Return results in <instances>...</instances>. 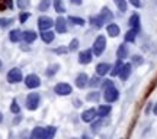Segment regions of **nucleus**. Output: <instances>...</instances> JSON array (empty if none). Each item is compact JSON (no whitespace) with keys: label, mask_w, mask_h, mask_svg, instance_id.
<instances>
[{"label":"nucleus","mask_w":157,"mask_h":139,"mask_svg":"<svg viewBox=\"0 0 157 139\" xmlns=\"http://www.w3.org/2000/svg\"><path fill=\"white\" fill-rule=\"evenodd\" d=\"M101 126H102V120H96V122L93 120V122H92V132L96 134V132L101 129Z\"/></svg>","instance_id":"obj_39"},{"label":"nucleus","mask_w":157,"mask_h":139,"mask_svg":"<svg viewBox=\"0 0 157 139\" xmlns=\"http://www.w3.org/2000/svg\"><path fill=\"white\" fill-rule=\"evenodd\" d=\"M113 3L117 5V7H118V10L119 12H127V7H128L127 0H113Z\"/></svg>","instance_id":"obj_29"},{"label":"nucleus","mask_w":157,"mask_h":139,"mask_svg":"<svg viewBox=\"0 0 157 139\" xmlns=\"http://www.w3.org/2000/svg\"><path fill=\"white\" fill-rule=\"evenodd\" d=\"M103 99H105L106 103H115V101L119 99V91H118V89L115 86H112V87H109V89L103 90Z\"/></svg>","instance_id":"obj_5"},{"label":"nucleus","mask_w":157,"mask_h":139,"mask_svg":"<svg viewBox=\"0 0 157 139\" xmlns=\"http://www.w3.org/2000/svg\"><path fill=\"white\" fill-rule=\"evenodd\" d=\"M128 25H129V28L132 29V31H135L137 34L140 32V29H141V20H140V16H138V13H132V15L129 16Z\"/></svg>","instance_id":"obj_11"},{"label":"nucleus","mask_w":157,"mask_h":139,"mask_svg":"<svg viewBox=\"0 0 157 139\" xmlns=\"http://www.w3.org/2000/svg\"><path fill=\"white\" fill-rule=\"evenodd\" d=\"M106 49V38L103 35H99L98 38L95 39V42L92 45V51H93V55L101 57Z\"/></svg>","instance_id":"obj_2"},{"label":"nucleus","mask_w":157,"mask_h":139,"mask_svg":"<svg viewBox=\"0 0 157 139\" xmlns=\"http://www.w3.org/2000/svg\"><path fill=\"white\" fill-rule=\"evenodd\" d=\"M54 26V20L51 19L50 16H45V15H42V16L38 17V28L41 32H44V31H48V29H51Z\"/></svg>","instance_id":"obj_7"},{"label":"nucleus","mask_w":157,"mask_h":139,"mask_svg":"<svg viewBox=\"0 0 157 139\" xmlns=\"http://www.w3.org/2000/svg\"><path fill=\"white\" fill-rule=\"evenodd\" d=\"M6 78H7V81L10 84H17L21 83L23 80V75H22V70H19V68H12V70H9V72H7V75H6Z\"/></svg>","instance_id":"obj_4"},{"label":"nucleus","mask_w":157,"mask_h":139,"mask_svg":"<svg viewBox=\"0 0 157 139\" xmlns=\"http://www.w3.org/2000/svg\"><path fill=\"white\" fill-rule=\"evenodd\" d=\"M16 5L21 10H25V9L29 6V0H16Z\"/></svg>","instance_id":"obj_37"},{"label":"nucleus","mask_w":157,"mask_h":139,"mask_svg":"<svg viewBox=\"0 0 157 139\" xmlns=\"http://www.w3.org/2000/svg\"><path fill=\"white\" fill-rule=\"evenodd\" d=\"M99 99H101V93L99 91H92V93H89L86 96V100L87 101H99Z\"/></svg>","instance_id":"obj_30"},{"label":"nucleus","mask_w":157,"mask_h":139,"mask_svg":"<svg viewBox=\"0 0 157 139\" xmlns=\"http://www.w3.org/2000/svg\"><path fill=\"white\" fill-rule=\"evenodd\" d=\"M10 112H12V113H15V115H19V113H21V106L17 104L16 99H13V100H12V104H10Z\"/></svg>","instance_id":"obj_33"},{"label":"nucleus","mask_w":157,"mask_h":139,"mask_svg":"<svg viewBox=\"0 0 157 139\" xmlns=\"http://www.w3.org/2000/svg\"><path fill=\"white\" fill-rule=\"evenodd\" d=\"M111 65L108 64V62H99L98 65H96V75H99V77H103V75H106L109 74L111 71Z\"/></svg>","instance_id":"obj_15"},{"label":"nucleus","mask_w":157,"mask_h":139,"mask_svg":"<svg viewBox=\"0 0 157 139\" xmlns=\"http://www.w3.org/2000/svg\"><path fill=\"white\" fill-rule=\"evenodd\" d=\"M23 81H25V86L31 90L38 89L39 86H41V78L36 74H28L26 77L23 78Z\"/></svg>","instance_id":"obj_6"},{"label":"nucleus","mask_w":157,"mask_h":139,"mask_svg":"<svg viewBox=\"0 0 157 139\" xmlns=\"http://www.w3.org/2000/svg\"><path fill=\"white\" fill-rule=\"evenodd\" d=\"M52 6H54V10L57 12V13H64L66 12V6H64V0H54V3H52Z\"/></svg>","instance_id":"obj_26"},{"label":"nucleus","mask_w":157,"mask_h":139,"mask_svg":"<svg viewBox=\"0 0 157 139\" xmlns=\"http://www.w3.org/2000/svg\"><path fill=\"white\" fill-rule=\"evenodd\" d=\"M122 65H124L122 60H117V62L113 64V67L111 68L109 74H111L112 77H117V75H119V72H121V68H122Z\"/></svg>","instance_id":"obj_22"},{"label":"nucleus","mask_w":157,"mask_h":139,"mask_svg":"<svg viewBox=\"0 0 157 139\" xmlns=\"http://www.w3.org/2000/svg\"><path fill=\"white\" fill-rule=\"evenodd\" d=\"M92 60H93V51L92 49H83V51L78 52V58H77L78 64L87 65V64L92 62Z\"/></svg>","instance_id":"obj_8"},{"label":"nucleus","mask_w":157,"mask_h":139,"mask_svg":"<svg viewBox=\"0 0 157 139\" xmlns=\"http://www.w3.org/2000/svg\"><path fill=\"white\" fill-rule=\"evenodd\" d=\"M128 54H129V49H128V46L125 45V42L118 46V49H117V58L118 60H122L124 61L125 58H128Z\"/></svg>","instance_id":"obj_16"},{"label":"nucleus","mask_w":157,"mask_h":139,"mask_svg":"<svg viewBox=\"0 0 157 139\" xmlns=\"http://www.w3.org/2000/svg\"><path fill=\"white\" fill-rule=\"evenodd\" d=\"M71 139H77V138H71Z\"/></svg>","instance_id":"obj_48"},{"label":"nucleus","mask_w":157,"mask_h":139,"mask_svg":"<svg viewBox=\"0 0 157 139\" xmlns=\"http://www.w3.org/2000/svg\"><path fill=\"white\" fill-rule=\"evenodd\" d=\"M0 65H2V62H0Z\"/></svg>","instance_id":"obj_49"},{"label":"nucleus","mask_w":157,"mask_h":139,"mask_svg":"<svg viewBox=\"0 0 157 139\" xmlns=\"http://www.w3.org/2000/svg\"><path fill=\"white\" fill-rule=\"evenodd\" d=\"M135 38H137V32H135V31H132V29L127 31V32H125V35H124V41H125V42H129V44L135 42Z\"/></svg>","instance_id":"obj_25"},{"label":"nucleus","mask_w":157,"mask_h":139,"mask_svg":"<svg viewBox=\"0 0 157 139\" xmlns=\"http://www.w3.org/2000/svg\"><path fill=\"white\" fill-rule=\"evenodd\" d=\"M87 86H89V77H87V74H84V72L77 74V77H76V87L77 89H84Z\"/></svg>","instance_id":"obj_14"},{"label":"nucleus","mask_w":157,"mask_h":139,"mask_svg":"<svg viewBox=\"0 0 157 139\" xmlns=\"http://www.w3.org/2000/svg\"><path fill=\"white\" fill-rule=\"evenodd\" d=\"M54 25H56L57 34H66V32H67V20H66L63 16L57 17V20L54 22Z\"/></svg>","instance_id":"obj_12"},{"label":"nucleus","mask_w":157,"mask_h":139,"mask_svg":"<svg viewBox=\"0 0 157 139\" xmlns=\"http://www.w3.org/2000/svg\"><path fill=\"white\" fill-rule=\"evenodd\" d=\"M29 17H31V13H29V12H22V13L19 15V22H21V23H25L29 19Z\"/></svg>","instance_id":"obj_38"},{"label":"nucleus","mask_w":157,"mask_h":139,"mask_svg":"<svg viewBox=\"0 0 157 139\" xmlns=\"http://www.w3.org/2000/svg\"><path fill=\"white\" fill-rule=\"evenodd\" d=\"M41 104V96L38 93H29L26 96V109L31 112H35Z\"/></svg>","instance_id":"obj_3"},{"label":"nucleus","mask_w":157,"mask_h":139,"mask_svg":"<svg viewBox=\"0 0 157 139\" xmlns=\"http://www.w3.org/2000/svg\"><path fill=\"white\" fill-rule=\"evenodd\" d=\"M13 23V17H0V28H9Z\"/></svg>","instance_id":"obj_31"},{"label":"nucleus","mask_w":157,"mask_h":139,"mask_svg":"<svg viewBox=\"0 0 157 139\" xmlns=\"http://www.w3.org/2000/svg\"><path fill=\"white\" fill-rule=\"evenodd\" d=\"M36 38H38V35H36V32H34V31H25V32H22V41L26 42V44L35 42Z\"/></svg>","instance_id":"obj_17"},{"label":"nucleus","mask_w":157,"mask_h":139,"mask_svg":"<svg viewBox=\"0 0 157 139\" xmlns=\"http://www.w3.org/2000/svg\"><path fill=\"white\" fill-rule=\"evenodd\" d=\"M96 117H98V110L93 109V107H90V109H87V110H84L82 113V120L86 123H92Z\"/></svg>","instance_id":"obj_10"},{"label":"nucleus","mask_w":157,"mask_h":139,"mask_svg":"<svg viewBox=\"0 0 157 139\" xmlns=\"http://www.w3.org/2000/svg\"><path fill=\"white\" fill-rule=\"evenodd\" d=\"M42 135H44V128L36 126V128L32 129V132L29 135V139H42Z\"/></svg>","instance_id":"obj_24"},{"label":"nucleus","mask_w":157,"mask_h":139,"mask_svg":"<svg viewBox=\"0 0 157 139\" xmlns=\"http://www.w3.org/2000/svg\"><path fill=\"white\" fill-rule=\"evenodd\" d=\"M106 32H108V35H109L111 38H117L118 35L121 34V28L118 26L117 23H112V22H111L106 26Z\"/></svg>","instance_id":"obj_18"},{"label":"nucleus","mask_w":157,"mask_h":139,"mask_svg":"<svg viewBox=\"0 0 157 139\" xmlns=\"http://www.w3.org/2000/svg\"><path fill=\"white\" fill-rule=\"evenodd\" d=\"M54 52H56V54H58V55H61V54H67V52H68V46H60V48L54 49Z\"/></svg>","instance_id":"obj_41"},{"label":"nucleus","mask_w":157,"mask_h":139,"mask_svg":"<svg viewBox=\"0 0 157 139\" xmlns=\"http://www.w3.org/2000/svg\"><path fill=\"white\" fill-rule=\"evenodd\" d=\"M112 86H113V81H112V80H103V81L101 83V87L103 90L109 89V87H112Z\"/></svg>","instance_id":"obj_40"},{"label":"nucleus","mask_w":157,"mask_h":139,"mask_svg":"<svg viewBox=\"0 0 157 139\" xmlns=\"http://www.w3.org/2000/svg\"><path fill=\"white\" fill-rule=\"evenodd\" d=\"M70 2H71L73 5H76V6H80L82 3H83V0H70Z\"/></svg>","instance_id":"obj_43"},{"label":"nucleus","mask_w":157,"mask_h":139,"mask_svg":"<svg viewBox=\"0 0 157 139\" xmlns=\"http://www.w3.org/2000/svg\"><path fill=\"white\" fill-rule=\"evenodd\" d=\"M102 83V80L99 78V75H95V77H92L89 80V86L90 87H99Z\"/></svg>","instance_id":"obj_35"},{"label":"nucleus","mask_w":157,"mask_h":139,"mask_svg":"<svg viewBox=\"0 0 157 139\" xmlns=\"http://www.w3.org/2000/svg\"><path fill=\"white\" fill-rule=\"evenodd\" d=\"M54 91H56V94H58V96H70L73 93V87L67 83H58V84H56Z\"/></svg>","instance_id":"obj_9"},{"label":"nucleus","mask_w":157,"mask_h":139,"mask_svg":"<svg viewBox=\"0 0 157 139\" xmlns=\"http://www.w3.org/2000/svg\"><path fill=\"white\" fill-rule=\"evenodd\" d=\"M113 19V13L111 10H109V7L108 6H103L102 7V10L99 15H96V16H92L89 19L90 25L93 26V28L96 29H101L105 23H111Z\"/></svg>","instance_id":"obj_1"},{"label":"nucleus","mask_w":157,"mask_h":139,"mask_svg":"<svg viewBox=\"0 0 157 139\" xmlns=\"http://www.w3.org/2000/svg\"><path fill=\"white\" fill-rule=\"evenodd\" d=\"M129 3L134 6V7H137V9L141 7V0H129Z\"/></svg>","instance_id":"obj_42"},{"label":"nucleus","mask_w":157,"mask_h":139,"mask_svg":"<svg viewBox=\"0 0 157 139\" xmlns=\"http://www.w3.org/2000/svg\"><path fill=\"white\" fill-rule=\"evenodd\" d=\"M78 46H80V41H78L77 38H74V39H71V42L68 44V51L74 52V51L78 49Z\"/></svg>","instance_id":"obj_32"},{"label":"nucleus","mask_w":157,"mask_h":139,"mask_svg":"<svg viewBox=\"0 0 157 139\" xmlns=\"http://www.w3.org/2000/svg\"><path fill=\"white\" fill-rule=\"evenodd\" d=\"M60 70V64H51L50 67L47 68V71H45V74L48 75V77H52L54 74H57V71Z\"/></svg>","instance_id":"obj_28"},{"label":"nucleus","mask_w":157,"mask_h":139,"mask_svg":"<svg viewBox=\"0 0 157 139\" xmlns=\"http://www.w3.org/2000/svg\"><path fill=\"white\" fill-rule=\"evenodd\" d=\"M131 72H132V64H131V62H127V64H124L122 65L121 72H119V75H118V77L121 78L122 81H125V80H128L129 78Z\"/></svg>","instance_id":"obj_13"},{"label":"nucleus","mask_w":157,"mask_h":139,"mask_svg":"<svg viewBox=\"0 0 157 139\" xmlns=\"http://www.w3.org/2000/svg\"><path fill=\"white\" fill-rule=\"evenodd\" d=\"M96 110H98V117H106L112 112V107H111V104H101Z\"/></svg>","instance_id":"obj_20"},{"label":"nucleus","mask_w":157,"mask_h":139,"mask_svg":"<svg viewBox=\"0 0 157 139\" xmlns=\"http://www.w3.org/2000/svg\"><path fill=\"white\" fill-rule=\"evenodd\" d=\"M54 38H56V34L52 31H50V29L41 32V39H42V42H45V44H51L54 41Z\"/></svg>","instance_id":"obj_21"},{"label":"nucleus","mask_w":157,"mask_h":139,"mask_svg":"<svg viewBox=\"0 0 157 139\" xmlns=\"http://www.w3.org/2000/svg\"><path fill=\"white\" fill-rule=\"evenodd\" d=\"M68 22H71L73 25H77V26H84L86 25V20L83 17H77V16H68Z\"/></svg>","instance_id":"obj_27"},{"label":"nucleus","mask_w":157,"mask_h":139,"mask_svg":"<svg viewBox=\"0 0 157 139\" xmlns=\"http://www.w3.org/2000/svg\"><path fill=\"white\" fill-rule=\"evenodd\" d=\"M153 113L157 116V103H156V106H154V109H153Z\"/></svg>","instance_id":"obj_46"},{"label":"nucleus","mask_w":157,"mask_h":139,"mask_svg":"<svg viewBox=\"0 0 157 139\" xmlns=\"http://www.w3.org/2000/svg\"><path fill=\"white\" fill-rule=\"evenodd\" d=\"M143 62H144V60H143V57L141 55H134L132 58H131V64L132 65H143Z\"/></svg>","instance_id":"obj_36"},{"label":"nucleus","mask_w":157,"mask_h":139,"mask_svg":"<svg viewBox=\"0 0 157 139\" xmlns=\"http://www.w3.org/2000/svg\"><path fill=\"white\" fill-rule=\"evenodd\" d=\"M9 41L13 44H17L22 41V31L21 29H12L9 32Z\"/></svg>","instance_id":"obj_19"},{"label":"nucleus","mask_w":157,"mask_h":139,"mask_svg":"<svg viewBox=\"0 0 157 139\" xmlns=\"http://www.w3.org/2000/svg\"><path fill=\"white\" fill-rule=\"evenodd\" d=\"M21 120H22V117H21V116H17L16 119H15V123H19V122H21Z\"/></svg>","instance_id":"obj_45"},{"label":"nucleus","mask_w":157,"mask_h":139,"mask_svg":"<svg viewBox=\"0 0 157 139\" xmlns=\"http://www.w3.org/2000/svg\"><path fill=\"white\" fill-rule=\"evenodd\" d=\"M50 7V0H41L38 5V10L39 12H47Z\"/></svg>","instance_id":"obj_34"},{"label":"nucleus","mask_w":157,"mask_h":139,"mask_svg":"<svg viewBox=\"0 0 157 139\" xmlns=\"http://www.w3.org/2000/svg\"><path fill=\"white\" fill-rule=\"evenodd\" d=\"M73 103H74V107H80V106H82V101L80 100H74Z\"/></svg>","instance_id":"obj_44"},{"label":"nucleus","mask_w":157,"mask_h":139,"mask_svg":"<svg viewBox=\"0 0 157 139\" xmlns=\"http://www.w3.org/2000/svg\"><path fill=\"white\" fill-rule=\"evenodd\" d=\"M3 122V113H2V112H0V123Z\"/></svg>","instance_id":"obj_47"},{"label":"nucleus","mask_w":157,"mask_h":139,"mask_svg":"<svg viewBox=\"0 0 157 139\" xmlns=\"http://www.w3.org/2000/svg\"><path fill=\"white\" fill-rule=\"evenodd\" d=\"M57 134V128L54 126H47L44 128V135H42V139H52Z\"/></svg>","instance_id":"obj_23"}]
</instances>
